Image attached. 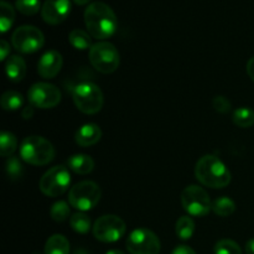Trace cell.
I'll use <instances>...</instances> for the list:
<instances>
[{
  "mask_svg": "<svg viewBox=\"0 0 254 254\" xmlns=\"http://www.w3.org/2000/svg\"><path fill=\"white\" fill-rule=\"evenodd\" d=\"M24 104V97L16 91H6L1 96V107L5 111H17Z\"/></svg>",
  "mask_w": 254,
  "mask_h": 254,
  "instance_id": "cb8c5ba5",
  "label": "cell"
},
{
  "mask_svg": "<svg viewBox=\"0 0 254 254\" xmlns=\"http://www.w3.org/2000/svg\"><path fill=\"white\" fill-rule=\"evenodd\" d=\"M171 254H196V252L189 246H179L171 252Z\"/></svg>",
  "mask_w": 254,
  "mask_h": 254,
  "instance_id": "1f68e13d",
  "label": "cell"
},
{
  "mask_svg": "<svg viewBox=\"0 0 254 254\" xmlns=\"http://www.w3.org/2000/svg\"><path fill=\"white\" fill-rule=\"evenodd\" d=\"M0 51H1V60L6 59L7 54L10 52V45L5 40L0 41Z\"/></svg>",
  "mask_w": 254,
  "mask_h": 254,
  "instance_id": "d6a6232c",
  "label": "cell"
},
{
  "mask_svg": "<svg viewBox=\"0 0 254 254\" xmlns=\"http://www.w3.org/2000/svg\"><path fill=\"white\" fill-rule=\"evenodd\" d=\"M74 106L84 114H96L104 103L103 93L96 83L82 82L72 89Z\"/></svg>",
  "mask_w": 254,
  "mask_h": 254,
  "instance_id": "277c9868",
  "label": "cell"
},
{
  "mask_svg": "<svg viewBox=\"0 0 254 254\" xmlns=\"http://www.w3.org/2000/svg\"><path fill=\"white\" fill-rule=\"evenodd\" d=\"M181 203L186 212L195 217H203L212 210V202L208 193L197 185L185 188L181 193Z\"/></svg>",
  "mask_w": 254,
  "mask_h": 254,
  "instance_id": "52a82bcc",
  "label": "cell"
},
{
  "mask_svg": "<svg viewBox=\"0 0 254 254\" xmlns=\"http://www.w3.org/2000/svg\"><path fill=\"white\" fill-rule=\"evenodd\" d=\"M84 24L92 37L97 40H106L116 34L118 20L109 5L96 1L87 6L84 11Z\"/></svg>",
  "mask_w": 254,
  "mask_h": 254,
  "instance_id": "6da1fadb",
  "label": "cell"
},
{
  "mask_svg": "<svg viewBox=\"0 0 254 254\" xmlns=\"http://www.w3.org/2000/svg\"><path fill=\"white\" fill-rule=\"evenodd\" d=\"M195 176L202 185L212 189L226 188L231 183L230 170L215 155H205L197 161Z\"/></svg>",
  "mask_w": 254,
  "mask_h": 254,
  "instance_id": "7a4b0ae2",
  "label": "cell"
},
{
  "mask_svg": "<svg viewBox=\"0 0 254 254\" xmlns=\"http://www.w3.org/2000/svg\"><path fill=\"white\" fill-rule=\"evenodd\" d=\"M212 104H213V108H215L218 113H222V114L228 113V112L231 111V107H232L231 106V102L223 96L215 97V98H213Z\"/></svg>",
  "mask_w": 254,
  "mask_h": 254,
  "instance_id": "4dcf8cb0",
  "label": "cell"
},
{
  "mask_svg": "<svg viewBox=\"0 0 254 254\" xmlns=\"http://www.w3.org/2000/svg\"><path fill=\"white\" fill-rule=\"evenodd\" d=\"M89 61L98 72L104 74L113 73L121 64V56L113 44L99 41L89 49Z\"/></svg>",
  "mask_w": 254,
  "mask_h": 254,
  "instance_id": "5b68a950",
  "label": "cell"
},
{
  "mask_svg": "<svg viewBox=\"0 0 254 254\" xmlns=\"http://www.w3.org/2000/svg\"><path fill=\"white\" fill-rule=\"evenodd\" d=\"M27 98L32 107L50 109L56 107L61 102V92L54 84L37 82L29 89Z\"/></svg>",
  "mask_w": 254,
  "mask_h": 254,
  "instance_id": "7c38bea8",
  "label": "cell"
},
{
  "mask_svg": "<svg viewBox=\"0 0 254 254\" xmlns=\"http://www.w3.org/2000/svg\"><path fill=\"white\" fill-rule=\"evenodd\" d=\"M20 156L30 165H46L54 160L55 148L47 139L42 136H27L20 145Z\"/></svg>",
  "mask_w": 254,
  "mask_h": 254,
  "instance_id": "3957f363",
  "label": "cell"
},
{
  "mask_svg": "<svg viewBox=\"0 0 254 254\" xmlns=\"http://www.w3.org/2000/svg\"><path fill=\"white\" fill-rule=\"evenodd\" d=\"M247 73L248 76L252 78V81L254 82V57H252V59L248 61L247 64Z\"/></svg>",
  "mask_w": 254,
  "mask_h": 254,
  "instance_id": "836d02e7",
  "label": "cell"
},
{
  "mask_svg": "<svg viewBox=\"0 0 254 254\" xmlns=\"http://www.w3.org/2000/svg\"><path fill=\"white\" fill-rule=\"evenodd\" d=\"M12 46L21 54H34L45 44L44 34L37 27L24 25L17 27L11 36Z\"/></svg>",
  "mask_w": 254,
  "mask_h": 254,
  "instance_id": "30bf717a",
  "label": "cell"
},
{
  "mask_svg": "<svg viewBox=\"0 0 254 254\" xmlns=\"http://www.w3.org/2000/svg\"><path fill=\"white\" fill-rule=\"evenodd\" d=\"M67 164H68V168L78 175H87V174L92 173L94 169L93 159L86 154L72 155L67 161Z\"/></svg>",
  "mask_w": 254,
  "mask_h": 254,
  "instance_id": "2e32d148",
  "label": "cell"
},
{
  "mask_svg": "<svg viewBox=\"0 0 254 254\" xmlns=\"http://www.w3.org/2000/svg\"><path fill=\"white\" fill-rule=\"evenodd\" d=\"M32 116H34V107L32 106L26 107V108L22 111V117H24L25 119H30Z\"/></svg>",
  "mask_w": 254,
  "mask_h": 254,
  "instance_id": "e575fe53",
  "label": "cell"
},
{
  "mask_svg": "<svg viewBox=\"0 0 254 254\" xmlns=\"http://www.w3.org/2000/svg\"><path fill=\"white\" fill-rule=\"evenodd\" d=\"M215 254H242V250L235 241L221 240L216 243Z\"/></svg>",
  "mask_w": 254,
  "mask_h": 254,
  "instance_id": "f1b7e54d",
  "label": "cell"
},
{
  "mask_svg": "<svg viewBox=\"0 0 254 254\" xmlns=\"http://www.w3.org/2000/svg\"><path fill=\"white\" fill-rule=\"evenodd\" d=\"M233 123L240 128H251L254 124V111L248 107H241L233 112Z\"/></svg>",
  "mask_w": 254,
  "mask_h": 254,
  "instance_id": "7402d4cb",
  "label": "cell"
},
{
  "mask_svg": "<svg viewBox=\"0 0 254 254\" xmlns=\"http://www.w3.org/2000/svg\"><path fill=\"white\" fill-rule=\"evenodd\" d=\"M101 189L93 181H82L69 190V205L79 211H89L97 206L101 200Z\"/></svg>",
  "mask_w": 254,
  "mask_h": 254,
  "instance_id": "8992f818",
  "label": "cell"
},
{
  "mask_svg": "<svg viewBox=\"0 0 254 254\" xmlns=\"http://www.w3.org/2000/svg\"><path fill=\"white\" fill-rule=\"evenodd\" d=\"M50 213H51V217L54 221L64 222L69 217L71 211H69V206L66 201H57L56 203L52 205Z\"/></svg>",
  "mask_w": 254,
  "mask_h": 254,
  "instance_id": "4316f807",
  "label": "cell"
},
{
  "mask_svg": "<svg viewBox=\"0 0 254 254\" xmlns=\"http://www.w3.org/2000/svg\"><path fill=\"white\" fill-rule=\"evenodd\" d=\"M175 231L180 240H190L193 236V232H195V222L189 216H183L176 222Z\"/></svg>",
  "mask_w": 254,
  "mask_h": 254,
  "instance_id": "603a6c76",
  "label": "cell"
},
{
  "mask_svg": "<svg viewBox=\"0 0 254 254\" xmlns=\"http://www.w3.org/2000/svg\"><path fill=\"white\" fill-rule=\"evenodd\" d=\"M160 247L158 236L146 228L134 230L127 240V250L130 254H159Z\"/></svg>",
  "mask_w": 254,
  "mask_h": 254,
  "instance_id": "8fae6325",
  "label": "cell"
},
{
  "mask_svg": "<svg viewBox=\"0 0 254 254\" xmlns=\"http://www.w3.org/2000/svg\"><path fill=\"white\" fill-rule=\"evenodd\" d=\"M69 225H71L72 230L77 233H81V235H86L92 227V222L89 216H87L86 213L78 212L74 213L73 216L69 220Z\"/></svg>",
  "mask_w": 254,
  "mask_h": 254,
  "instance_id": "484cf974",
  "label": "cell"
},
{
  "mask_svg": "<svg viewBox=\"0 0 254 254\" xmlns=\"http://www.w3.org/2000/svg\"><path fill=\"white\" fill-rule=\"evenodd\" d=\"M6 174L9 179L11 180H17L22 176L24 174V168H22L21 161L16 156H10L6 160Z\"/></svg>",
  "mask_w": 254,
  "mask_h": 254,
  "instance_id": "f546056e",
  "label": "cell"
},
{
  "mask_svg": "<svg viewBox=\"0 0 254 254\" xmlns=\"http://www.w3.org/2000/svg\"><path fill=\"white\" fill-rule=\"evenodd\" d=\"M45 254H69V242L62 235H54L45 245Z\"/></svg>",
  "mask_w": 254,
  "mask_h": 254,
  "instance_id": "ac0fdd59",
  "label": "cell"
},
{
  "mask_svg": "<svg viewBox=\"0 0 254 254\" xmlns=\"http://www.w3.org/2000/svg\"><path fill=\"white\" fill-rule=\"evenodd\" d=\"M17 148V139L10 131H2L0 135V154L4 158L12 156Z\"/></svg>",
  "mask_w": 254,
  "mask_h": 254,
  "instance_id": "d4e9b609",
  "label": "cell"
},
{
  "mask_svg": "<svg viewBox=\"0 0 254 254\" xmlns=\"http://www.w3.org/2000/svg\"><path fill=\"white\" fill-rule=\"evenodd\" d=\"M102 138V130L97 124L94 123H87L84 126H82L78 130L76 131V143L79 146H87L94 145V144L98 143Z\"/></svg>",
  "mask_w": 254,
  "mask_h": 254,
  "instance_id": "9a60e30c",
  "label": "cell"
},
{
  "mask_svg": "<svg viewBox=\"0 0 254 254\" xmlns=\"http://www.w3.org/2000/svg\"><path fill=\"white\" fill-rule=\"evenodd\" d=\"M73 1H74V4H77V5H86V4H89L92 0H73Z\"/></svg>",
  "mask_w": 254,
  "mask_h": 254,
  "instance_id": "8d00e7d4",
  "label": "cell"
},
{
  "mask_svg": "<svg viewBox=\"0 0 254 254\" xmlns=\"http://www.w3.org/2000/svg\"><path fill=\"white\" fill-rule=\"evenodd\" d=\"M71 184V175L64 166H54L40 180V190L49 197H57L66 192Z\"/></svg>",
  "mask_w": 254,
  "mask_h": 254,
  "instance_id": "ba28073f",
  "label": "cell"
},
{
  "mask_svg": "<svg viewBox=\"0 0 254 254\" xmlns=\"http://www.w3.org/2000/svg\"><path fill=\"white\" fill-rule=\"evenodd\" d=\"M5 71H6V76L10 81L20 82L24 79L25 74H26V64H25L24 59H21L20 56H11L6 61Z\"/></svg>",
  "mask_w": 254,
  "mask_h": 254,
  "instance_id": "e0dca14e",
  "label": "cell"
},
{
  "mask_svg": "<svg viewBox=\"0 0 254 254\" xmlns=\"http://www.w3.org/2000/svg\"><path fill=\"white\" fill-rule=\"evenodd\" d=\"M15 20V10L10 2L0 1V31L6 32L12 26Z\"/></svg>",
  "mask_w": 254,
  "mask_h": 254,
  "instance_id": "ffe728a7",
  "label": "cell"
},
{
  "mask_svg": "<svg viewBox=\"0 0 254 254\" xmlns=\"http://www.w3.org/2000/svg\"><path fill=\"white\" fill-rule=\"evenodd\" d=\"M15 7H16L21 14L31 16V15L37 14V12L40 11V7L42 6L40 0H16Z\"/></svg>",
  "mask_w": 254,
  "mask_h": 254,
  "instance_id": "83f0119b",
  "label": "cell"
},
{
  "mask_svg": "<svg viewBox=\"0 0 254 254\" xmlns=\"http://www.w3.org/2000/svg\"><path fill=\"white\" fill-rule=\"evenodd\" d=\"M127 231L126 222L116 215H104L93 225L96 240L103 243H113L121 240Z\"/></svg>",
  "mask_w": 254,
  "mask_h": 254,
  "instance_id": "9c48e42d",
  "label": "cell"
},
{
  "mask_svg": "<svg viewBox=\"0 0 254 254\" xmlns=\"http://www.w3.org/2000/svg\"><path fill=\"white\" fill-rule=\"evenodd\" d=\"M246 253L254 254V238H252V240H250L246 243Z\"/></svg>",
  "mask_w": 254,
  "mask_h": 254,
  "instance_id": "d590c367",
  "label": "cell"
},
{
  "mask_svg": "<svg viewBox=\"0 0 254 254\" xmlns=\"http://www.w3.org/2000/svg\"><path fill=\"white\" fill-rule=\"evenodd\" d=\"M106 254H124V252H122V251L119 250H112V251H108Z\"/></svg>",
  "mask_w": 254,
  "mask_h": 254,
  "instance_id": "74e56055",
  "label": "cell"
},
{
  "mask_svg": "<svg viewBox=\"0 0 254 254\" xmlns=\"http://www.w3.org/2000/svg\"><path fill=\"white\" fill-rule=\"evenodd\" d=\"M68 41L77 50H87L93 46L89 32H86L79 29H74L69 32Z\"/></svg>",
  "mask_w": 254,
  "mask_h": 254,
  "instance_id": "d6986e66",
  "label": "cell"
},
{
  "mask_svg": "<svg viewBox=\"0 0 254 254\" xmlns=\"http://www.w3.org/2000/svg\"><path fill=\"white\" fill-rule=\"evenodd\" d=\"M71 12L69 0H46L42 4L41 15L49 25H59L67 19Z\"/></svg>",
  "mask_w": 254,
  "mask_h": 254,
  "instance_id": "4fadbf2b",
  "label": "cell"
},
{
  "mask_svg": "<svg viewBox=\"0 0 254 254\" xmlns=\"http://www.w3.org/2000/svg\"><path fill=\"white\" fill-rule=\"evenodd\" d=\"M212 210L216 215L221 216V217H228L236 211V203L232 198L222 196L213 201Z\"/></svg>",
  "mask_w": 254,
  "mask_h": 254,
  "instance_id": "44dd1931",
  "label": "cell"
},
{
  "mask_svg": "<svg viewBox=\"0 0 254 254\" xmlns=\"http://www.w3.org/2000/svg\"><path fill=\"white\" fill-rule=\"evenodd\" d=\"M62 64H64V60H62L61 54L55 50H50L45 52L40 59L37 72L44 78H54L61 71Z\"/></svg>",
  "mask_w": 254,
  "mask_h": 254,
  "instance_id": "5bb4252c",
  "label": "cell"
}]
</instances>
